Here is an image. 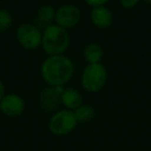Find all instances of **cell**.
<instances>
[{"label": "cell", "mask_w": 151, "mask_h": 151, "mask_svg": "<svg viewBox=\"0 0 151 151\" xmlns=\"http://www.w3.org/2000/svg\"><path fill=\"white\" fill-rule=\"evenodd\" d=\"M3 94H4V87H3V84L0 81V101L3 99Z\"/></svg>", "instance_id": "cell-17"}, {"label": "cell", "mask_w": 151, "mask_h": 151, "mask_svg": "<svg viewBox=\"0 0 151 151\" xmlns=\"http://www.w3.org/2000/svg\"><path fill=\"white\" fill-rule=\"evenodd\" d=\"M85 1L87 2V4L91 5V6L97 7V6H101L103 4H105L109 0H85Z\"/></svg>", "instance_id": "cell-15"}, {"label": "cell", "mask_w": 151, "mask_h": 151, "mask_svg": "<svg viewBox=\"0 0 151 151\" xmlns=\"http://www.w3.org/2000/svg\"><path fill=\"white\" fill-rule=\"evenodd\" d=\"M12 17L6 11L0 9V31H4L12 26Z\"/></svg>", "instance_id": "cell-14"}, {"label": "cell", "mask_w": 151, "mask_h": 151, "mask_svg": "<svg viewBox=\"0 0 151 151\" xmlns=\"http://www.w3.org/2000/svg\"><path fill=\"white\" fill-rule=\"evenodd\" d=\"M91 19L95 26L99 28H106L112 23V14L104 6L94 7L91 13Z\"/></svg>", "instance_id": "cell-9"}, {"label": "cell", "mask_w": 151, "mask_h": 151, "mask_svg": "<svg viewBox=\"0 0 151 151\" xmlns=\"http://www.w3.org/2000/svg\"><path fill=\"white\" fill-rule=\"evenodd\" d=\"M58 89H52L48 88L44 91V93L42 94V108L49 110V111H53L57 108V105L59 103L58 99V93H60V91H57Z\"/></svg>", "instance_id": "cell-11"}, {"label": "cell", "mask_w": 151, "mask_h": 151, "mask_svg": "<svg viewBox=\"0 0 151 151\" xmlns=\"http://www.w3.org/2000/svg\"><path fill=\"white\" fill-rule=\"evenodd\" d=\"M139 0H120L121 4L123 5L126 9H130V7H134V5L138 3Z\"/></svg>", "instance_id": "cell-16"}, {"label": "cell", "mask_w": 151, "mask_h": 151, "mask_svg": "<svg viewBox=\"0 0 151 151\" xmlns=\"http://www.w3.org/2000/svg\"><path fill=\"white\" fill-rule=\"evenodd\" d=\"M55 16H56V14H55L54 9L49 6V5H45V6L40 7L36 13L34 22L38 28L46 29L49 26H51V23L55 19Z\"/></svg>", "instance_id": "cell-8"}, {"label": "cell", "mask_w": 151, "mask_h": 151, "mask_svg": "<svg viewBox=\"0 0 151 151\" xmlns=\"http://www.w3.org/2000/svg\"><path fill=\"white\" fill-rule=\"evenodd\" d=\"M107 80V71L99 63L89 64L85 68L82 77L83 87L89 92L101 90Z\"/></svg>", "instance_id": "cell-3"}, {"label": "cell", "mask_w": 151, "mask_h": 151, "mask_svg": "<svg viewBox=\"0 0 151 151\" xmlns=\"http://www.w3.org/2000/svg\"><path fill=\"white\" fill-rule=\"evenodd\" d=\"M42 47L48 54L56 56L65 51L69 42L68 33L58 25H51L46 28L42 38Z\"/></svg>", "instance_id": "cell-2"}, {"label": "cell", "mask_w": 151, "mask_h": 151, "mask_svg": "<svg viewBox=\"0 0 151 151\" xmlns=\"http://www.w3.org/2000/svg\"><path fill=\"white\" fill-rule=\"evenodd\" d=\"M145 1H147V2H149V3H151V0H145Z\"/></svg>", "instance_id": "cell-18"}, {"label": "cell", "mask_w": 151, "mask_h": 151, "mask_svg": "<svg viewBox=\"0 0 151 151\" xmlns=\"http://www.w3.org/2000/svg\"><path fill=\"white\" fill-rule=\"evenodd\" d=\"M84 57L90 64L99 63L103 57V51L101 48L97 44H90L85 48Z\"/></svg>", "instance_id": "cell-12"}, {"label": "cell", "mask_w": 151, "mask_h": 151, "mask_svg": "<svg viewBox=\"0 0 151 151\" xmlns=\"http://www.w3.org/2000/svg\"><path fill=\"white\" fill-rule=\"evenodd\" d=\"M17 36L20 44L28 50H33L42 44V33L31 24H23L18 28Z\"/></svg>", "instance_id": "cell-5"}, {"label": "cell", "mask_w": 151, "mask_h": 151, "mask_svg": "<svg viewBox=\"0 0 151 151\" xmlns=\"http://www.w3.org/2000/svg\"><path fill=\"white\" fill-rule=\"evenodd\" d=\"M75 113L71 111H60L52 117L50 121V129L53 134L62 136L70 132L77 125Z\"/></svg>", "instance_id": "cell-4"}, {"label": "cell", "mask_w": 151, "mask_h": 151, "mask_svg": "<svg viewBox=\"0 0 151 151\" xmlns=\"http://www.w3.org/2000/svg\"><path fill=\"white\" fill-rule=\"evenodd\" d=\"M62 103L64 104L65 107H67L70 110H77L79 107L82 106V96L78 91L73 89H66L62 92L61 95Z\"/></svg>", "instance_id": "cell-10"}, {"label": "cell", "mask_w": 151, "mask_h": 151, "mask_svg": "<svg viewBox=\"0 0 151 151\" xmlns=\"http://www.w3.org/2000/svg\"><path fill=\"white\" fill-rule=\"evenodd\" d=\"M81 13L78 7L73 5H63L58 9L55 16L58 26L62 28H71L78 24Z\"/></svg>", "instance_id": "cell-6"}, {"label": "cell", "mask_w": 151, "mask_h": 151, "mask_svg": "<svg viewBox=\"0 0 151 151\" xmlns=\"http://www.w3.org/2000/svg\"><path fill=\"white\" fill-rule=\"evenodd\" d=\"M25 103L20 96L15 94L6 95L0 101V109L4 114L12 117L19 116L23 112Z\"/></svg>", "instance_id": "cell-7"}, {"label": "cell", "mask_w": 151, "mask_h": 151, "mask_svg": "<svg viewBox=\"0 0 151 151\" xmlns=\"http://www.w3.org/2000/svg\"><path fill=\"white\" fill-rule=\"evenodd\" d=\"M94 109L92 107H90V106H81L75 112L76 119H77V121L80 122L89 121V120H91L94 117Z\"/></svg>", "instance_id": "cell-13"}, {"label": "cell", "mask_w": 151, "mask_h": 151, "mask_svg": "<svg viewBox=\"0 0 151 151\" xmlns=\"http://www.w3.org/2000/svg\"><path fill=\"white\" fill-rule=\"evenodd\" d=\"M44 79L52 86H60L70 79L73 73V65L69 59L56 55L49 57L42 66Z\"/></svg>", "instance_id": "cell-1"}]
</instances>
